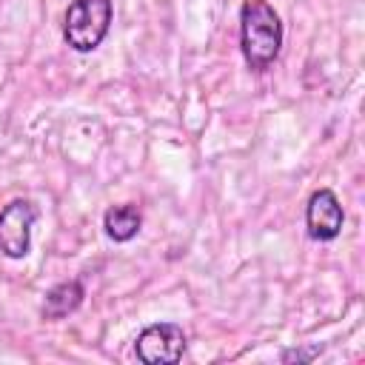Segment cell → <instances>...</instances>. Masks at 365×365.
<instances>
[{
  "instance_id": "7",
  "label": "cell",
  "mask_w": 365,
  "mask_h": 365,
  "mask_svg": "<svg viewBox=\"0 0 365 365\" xmlns=\"http://www.w3.org/2000/svg\"><path fill=\"white\" fill-rule=\"evenodd\" d=\"M103 225H106V234H108L111 240H117V242H128V240L140 231V225H143V214L137 211V205H114V208L106 211Z\"/></svg>"
},
{
  "instance_id": "8",
  "label": "cell",
  "mask_w": 365,
  "mask_h": 365,
  "mask_svg": "<svg viewBox=\"0 0 365 365\" xmlns=\"http://www.w3.org/2000/svg\"><path fill=\"white\" fill-rule=\"evenodd\" d=\"M319 354V348H308V351H285L282 354V362H291V359H297V362H308V359H314Z\"/></svg>"
},
{
  "instance_id": "3",
  "label": "cell",
  "mask_w": 365,
  "mask_h": 365,
  "mask_svg": "<svg viewBox=\"0 0 365 365\" xmlns=\"http://www.w3.org/2000/svg\"><path fill=\"white\" fill-rule=\"evenodd\" d=\"M182 354H185V334L174 322L148 325L137 336V356L145 365H171L180 362Z\"/></svg>"
},
{
  "instance_id": "6",
  "label": "cell",
  "mask_w": 365,
  "mask_h": 365,
  "mask_svg": "<svg viewBox=\"0 0 365 365\" xmlns=\"http://www.w3.org/2000/svg\"><path fill=\"white\" fill-rule=\"evenodd\" d=\"M80 302H83V285H80L77 279L60 282V285H54V288L46 294L43 317H46V319H60V317L77 311Z\"/></svg>"
},
{
  "instance_id": "4",
  "label": "cell",
  "mask_w": 365,
  "mask_h": 365,
  "mask_svg": "<svg viewBox=\"0 0 365 365\" xmlns=\"http://www.w3.org/2000/svg\"><path fill=\"white\" fill-rule=\"evenodd\" d=\"M37 211L26 200H14L0 211V251L11 259H20L31 248V225Z\"/></svg>"
},
{
  "instance_id": "1",
  "label": "cell",
  "mask_w": 365,
  "mask_h": 365,
  "mask_svg": "<svg viewBox=\"0 0 365 365\" xmlns=\"http://www.w3.org/2000/svg\"><path fill=\"white\" fill-rule=\"evenodd\" d=\"M240 43L245 63L257 71L271 66L282 46V23L271 3L245 0L240 9Z\"/></svg>"
},
{
  "instance_id": "5",
  "label": "cell",
  "mask_w": 365,
  "mask_h": 365,
  "mask_svg": "<svg viewBox=\"0 0 365 365\" xmlns=\"http://www.w3.org/2000/svg\"><path fill=\"white\" fill-rule=\"evenodd\" d=\"M305 222H308V237L311 240H334L342 231V222H345V211H342L336 194L328 191V188L314 191L311 200H308Z\"/></svg>"
},
{
  "instance_id": "2",
  "label": "cell",
  "mask_w": 365,
  "mask_h": 365,
  "mask_svg": "<svg viewBox=\"0 0 365 365\" xmlns=\"http://www.w3.org/2000/svg\"><path fill=\"white\" fill-rule=\"evenodd\" d=\"M111 26V0H71L63 37L74 51H94Z\"/></svg>"
}]
</instances>
